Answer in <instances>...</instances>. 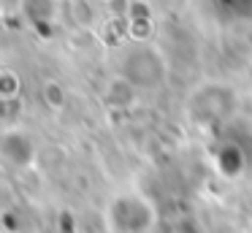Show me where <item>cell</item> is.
Returning a JSON list of instances; mask_svg holds the SVG:
<instances>
[{
  "label": "cell",
  "mask_w": 252,
  "mask_h": 233,
  "mask_svg": "<svg viewBox=\"0 0 252 233\" xmlns=\"http://www.w3.org/2000/svg\"><path fill=\"white\" fill-rule=\"evenodd\" d=\"M158 222L155 203L138 190H122L106 203L109 233H149Z\"/></svg>",
  "instance_id": "cell-1"
},
{
  "label": "cell",
  "mask_w": 252,
  "mask_h": 233,
  "mask_svg": "<svg viewBox=\"0 0 252 233\" xmlns=\"http://www.w3.org/2000/svg\"><path fill=\"white\" fill-rule=\"evenodd\" d=\"M3 157H6V163L14 168H28V166H33V160H35V146L30 144L28 135L22 138V144H14V135L6 133L3 135Z\"/></svg>",
  "instance_id": "cell-2"
}]
</instances>
